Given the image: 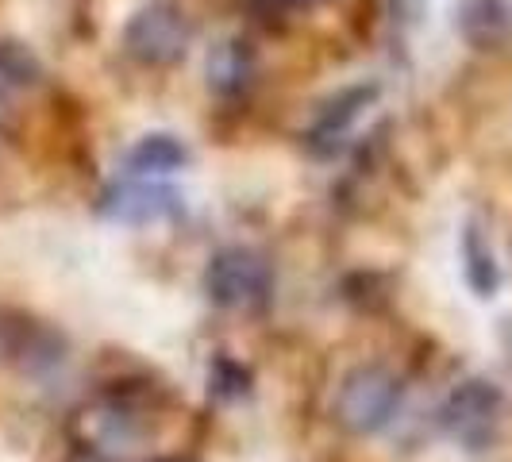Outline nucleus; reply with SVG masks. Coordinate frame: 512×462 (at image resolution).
<instances>
[{
  "label": "nucleus",
  "instance_id": "ddd939ff",
  "mask_svg": "<svg viewBox=\"0 0 512 462\" xmlns=\"http://www.w3.org/2000/svg\"><path fill=\"white\" fill-rule=\"evenodd\" d=\"M424 8H428V0H389V12H393V20L401 27H416L424 20Z\"/></svg>",
  "mask_w": 512,
  "mask_h": 462
},
{
  "label": "nucleus",
  "instance_id": "20e7f679",
  "mask_svg": "<svg viewBox=\"0 0 512 462\" xmlns=\"http://www.w3.org/2000/svg\"><path fill=\"white\" fill-rule=\"evenodd\" d=\"M274 289V270L262 251L255 247H224L208 258L205 266V293L212 305L220 308H255L270 297Z\"/></svg>",
  "mask_w": 512,
  "mask_h": 462
},
{
  "label": "nucleus",
  "instance_id": "4468645a",
  "mask_svg": "<svg viewBox=\"0 0 512 462\" xmlns=\"http://www.w3.org/2000/svg\"><path fill=\"white\" fill-rule=\"evenodd\" d=\"M497 343H501V351H505V359L512 366V316H505L501 324H497Z\"/></svg>",
  "mask_w": 512,
  "mask_h": 462
},
{
  "label": "nucleus",
  "instance_id": "0eeeda50",
  "mask_svg": "<svg viewBox=\"0 0 512 462\" xmlns=\"http://www.w3.org/2000/svg\"><path fill=\"white\" fill-rule=\"evenodd\" d=\"M101 212L112 224H128V228H147L162 224L181 212V193L166 181L154 178H128L112 185L101 197Z\"/></svg>",
  "mask_w": 512,
  "mask_h": 462
},
{
  "label": "nucleus",
  "instance_id": "9b49d317",
  "mask_svg": "<svg viewBox=\"0 0 512 462\" xmlns=\"http://www.w3.org/2000/svg\"><path fill=\"white\" fill-rule=\"evenodd\" d=\"M459 31L462 39L470 47H478V51L505 43V35H509V4L505 0H462Z\"/></svg>",
  "mask_w": 512,
  "mask_h": 462
},
{
  "label": "nucleus",
  "instance_id": "f257e3e1",
  "mask_svg": "<svg viewBox=\"0 0 512 462\" xmlns=\"http://www.w3.org/2000/svg\"><path fill=\"white\" fill-rule=\"evenodd\" d=\"M401 401H405V382L397 378V370H389L382 362H359L343 374V382L335 389L332 416L347 436L366 439L393 424Z\"/></svg>",
  "mask_w": 512,
  "mask_h": 462
},
{
  "label": "nucleus",
  "instance_id": "f03ea898",
  "mask_svg": "<svg viewBox=\"0 0 512 462\" xmlns=\"http://www.w3.org/2000/svg\"><path fill=\"white\" fill-rule=\"evenodd\" d=\"M120 47L131 62L147 70L178 66L193 47V20L178 0H147L128 16L120 31Z\"/></svg>",
  "mask_w": 512,
  "mask_h": 462
},
{
  "label": "nucleus",
  "instance_id": "6e6552de",
  "mask_svg": "<svg viewBox=\"0 0 512 462\" xmlns=\"http://www.w3.org/2000/svg\"><path fill=\"white\" fill-rule=\"evenodd\" d=\"M459 262H462V282L478 301H493L505 285V270L497 247L489 239V231L482 220H466L459 231Z\"/></svg>",
  "mask_w": 512,
  "mask_h": 462
},
{
  "label": "nucleus",
  "instance_id": "423d86ee",
  "mask_svg": "<svg viewBox=\"0 0 512 462\" xmlns=\"http://www.w3.org/2000/svg\"><path fill=\"white\" fill-rule=\"evenodd\" d=\"M378 101H382V81H351V85L335 89L332 97L316 108V116L305 131V147L316 158L339 154Z\"/></svg>",
  "mask_w": 512,
  "mask_h": 462
},
{
  "label": "nucleus",
  "instance_id": "2eb2a0df",
  "mask_svg": "<svg viewBox=\"0 0 512 462\" xmlns=\"http://www.w3.org/2000/svg\"><path fill=\"white\" fill-rule=\"evenodd\" d=\"M282 4H320V0H282Z\"/></svg>",
  "mask_w": 512,
  "mask_h": 462
},
{
  "label": "nucleus",
  "instance_id": "1a4fd4ad",
  "mask_svg": "<svg viewBox=\"0 0 512 462\" xmlns=\"http://www.w3.org/2000/svg\"><path fill=\"white\" fill-rule=\"evenodd\" d=\"M258 74V58H255V47L247 43V39H239V35H228V39H220L205 58V81L208 89L216 93V97H243L247 89H251V81Z\"/></svg>",
  "mask_w": 512,
  "mask_h": 462
},
{
  "label": "nucleus",
  "instance_id": "39448f33",
  "mask_svg": "<svg viewBox=\"0 0 512 462\" xmlns=\"http://www.w3.org/2000/svg\"><path fill=\"white\" fill-rule=\"evenodd\" d=\"M77 432L93 451L112 455V459H128L151 439V416L131 397L112 393V397H97L93 405L77 412Z\"/></svg>",
  "mask_w": 512,
  "mask_h": 462
},
{
  "label": "nucleus",
  "instance_id": "f8f14e48",
  "mask_svg": "<svg viewBox=\"0 0 512 462\" xmlns=\"http://www.w3.org/2000/svg\"><path fill=\"white\" fill-rule=\"evenodd\" d=\"M43 77V62L16 39H0V93H27Z\"/></svg>",
  "mask_w": 512,
  "mask_h": 462
},
{
  "label": "nucleus",
  "instance_id": "9d476101",
  "mask_svg": "<svg viewBox=\"0 0 512 462\" xmlns=\"http://www.w3.org/2000/svg\"><path fill=\"white\" fill-rule=\"evenodd\" d=\"M193 162V147L181 139L178 131H147L139 135L124 154V166H128L131 178H170Z\"/></svg>",
  "mask_w": 512,
  "mask_h": 462
},
{
  "label": "nucleus",
  "instance_id": "7ed1b4c3",
  "mask_svg": "<svg viewBox=\"0 0 512 462\" xmlns=\"http://www.w3.org/2000/svg\"><path fill=\"white\" fill-rule=\"evenodd\" d=\"M439 428L455 447L482 455L505 428V393L489 378H462L439 405Z\"/></svg>",
  "mask_w": 512,
  "mask_h": 462
}]
</instances>
